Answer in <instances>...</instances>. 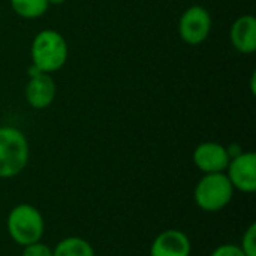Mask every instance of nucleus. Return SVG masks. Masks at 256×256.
I'll return each mask as SVG.
<instances>
[{"label":"nucleus","mask_w":256,"mask_h":256,"mask_svg":"<svg viewBox=\"0 0 256 256\" xmlns=\"http://www.w3.org/2000/svg\"><path fill=\"white\" fill-rule=\"evenodd\" d=\"M234 188L225 172L204 174L194 189L195 204L206 213H218L230 206Z\"/></svg>","instance_id":"4"},{"label":"nucleus","mask_w":256,"mask_h":256,"mask_svg":"<svg viewBox=\"0 0 256 256\" xmlns=\"http://www.w3.org/2000/svg\"><path fill=\"white\" fill-rule=\"evenodd\" d=\"M194 165L204 174H214V172H225L231 158L225 146L206 141L195 147L192 153Z\"/></svg>","instance_id":"7"},{"label":"nucleus","mask_w":256,"mask_h":256,"mask_svg":"<svg viewBox=\"0 0 256 256\" xmlns=\"http://www.w3.org/2000/svg\"><path fill=\"white\" fill-rule=\"evenodd\" d=\"M21 256H52V249L42 242H36L24 246Z\"/></svg>","instance_id":"14"},{"label":"nucleus","mask_w":256,"mask_h":256,"mask_svg":"<svg viewBox=\"0 0 256 256\" xmlns=\"http://www.w3.org/2000/svg\"><path fill=\"white\" fill-rule=\"evenodd\" d=\"M10 9L24 20H36L46 14L48 0H9Z\"/></svg>","instance_id":"12"},{"label":"nucleus","mask_w":256,"mask_h":256,"mask_svg":"<svg viewBox=\"0 0 256 256\" xmlns=\"http://www.w3.org/2000/svg\"><path fill=\"white\" fill-rule=\"evenodd\" d=\"M69 56V46L62 33L52 28H44L38 32L30 45L32 64L44 72L54 74L60 70Z\"/></svg>","instance_id":"1"},{"label":"nucleus","mask_w":256,"mask_h":256,"mask_svg":"<svg viewBox=\"0 0 256 256\" xmlns=\"http://www.w3.org/2000/svg\"><path fill=\"white\" fill-rule=\"evenodd\" d=\"M240 248L246 256H256V224H250L244 231Z\"/></svg>","instance_id":"13"},{"label":"nucleus","mask_w":256,"mask_h":256,"mask_svg":"<svg viewBox=\"0 0 256 256\" xmlns=\"http://www.w3.org/2000/svg\"><path fill=\"white\" fill-rule=\"evenodd\" d=\"M52 256H96V252L86 238L70 236L54 246Z\"/></svg>","instance_id":"11"},{"label":"nucleus","mask_w":256,"mask_h":256,"mask_svg":"<svg viewBox=\"0 0 256 256\" xmlns=\"http://www.w3.org/2000/svg\"><path fill=\"white\" fill-rule=\"evenodd\" d=\"M190 238L180 230L162 231L150 246V256H190Z\"/></svg>","instance_id":"9"},{"label":"nucleus","mask_w":256,"mask_h":256,"mask_svg":"<svg viewBox=\"0 0 256 256\" xmlns=\"http://www.w3.org/2000/svg\"><path fill=\"white\" fill-rule=\"evenodd\" d=\"M213 27L212 14L201 4H192L180 15L178 36L188 45H201L210 36Z\"/></svg>","instance_id":"5"},{"label":"nucleus","mask_w":256,"mask_h":256,"mask_svg":"<svg viewBox=\"0 0 256 256\" xmlns=\"http://www.w3.org/2000/svg\"><path fill=\"white\" fill-rule=\"evenodd\" d=\"M30 159L28 140L15 126H0V178L20 176Z\"/></svg>","instance_id":"2"},{"label":"nucleus","mask_w":256,"mask_h":256,"mask_svg":"<svg viewBox=\"0 0 256 256\" xmlns=\"http://www.w3.org/2000/svg\"><path fill=\"white\" fill-rule=\"evenodd\" d=\"M68 0H48V3H50V6L52 4V6H60V4H63V3H66Z\"/></svg>","instance_id":"16"},{"label":"nucleus","mask_w":256,"mask_h":256,"mask_svg":"<svg viewBox=\"0 0 256 256\" xmlns=\"http://www.w3.org/2000/svg\"><path fill=\"white\" fill-rule=\"evenodd\" d=\"M234 190L242 194H254L256 190V154L243 152L232 158L225 170Z\"/></svg>","instance_id":"6"},{"label":"nucleus","mask_w":256,"mask_h":256,"mask_svg":"<svg viewBox=\"0 0 256 256\" xmlns=\"http://www.w3.org/2000/svg\"><path fill=\"white\" fill-rule=\"evenodd\" d=\"M9 237L18 246L40 242L45 232V220L39 208L32 204H18L10 208L6 219Z\"/></svg>","instance_id":"3"},{"label":"nucleus","mask_w":256,"mask_h":256,"mask_svg":"<svg viewBox=\"0 0 256 256\" xmlns=\"http://www.w3.org/2000/svg\"><path fill=\"white\" fill-rule=\"evenodd\" d=\"M210 256H246L244 252L242 250L240 244H231V243H226V244H220L218 246Z\"/></svg>","instance_id":"15"},{"label":"nucleus","mask_w":256,"mask_h":256,"mask_svg":"<svg viewBox=\"0 0 256 256\" xmlns=\"http://www.w3.org/2000/svg\"><path fill=\"white\" fill-rule=\"evenodd\" d=\"M56 94L57 86L50 74L36 72L33 75H28V81L24 88V98L33 110L48 108L54 102Z\"/></svg>","instance_id":"8"},{"label":"nucleus","mask_w":256,"mask_h":256,"mask_svg":"<svg viewBox=\"0 0 256 256\" xmlns=\"http://www.w3.org/2000/svg\"><path fill=\"white\" fill-rule=\"evenodd\" d=\"M230 40L242 54L256 51V18L250 14L238 16L230 28Z\"/></svg>","instance_id":"10"},{"label":"nucleus","mask_w":256,"mask_h":256,"mask_svg":"<svg viewBox=\"0 0 256 256\" xmlns=\"http://www.w3.org/2000/svg\"><path fill=\"white\" fill-rule=\"evenodd\" d=\"M250 87H252V93L255 94V74H252V80H250Z\"/></svg>","instance_id":"17"}]
</instances>
